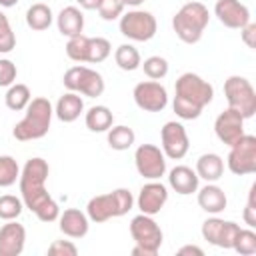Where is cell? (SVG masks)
I'll use <instances>...</instances> for the list:
<instances>
[{"label": "cell", "mask_w": 256, "mask_h": 256, "mask_svg": "<svg viewBox=\"0 0 256 256\" xmlns=\"http://www.w3.org/2000/svg\"><path fill=\"white\" fill-rule=\"evenodd\" d=\"M140 66L144 68V74L150 80H162L168 74V60L162 58V56H150Z\"/></svg>", "instance_id": "35"}, {"label": "cell", "mask_w": 256, "mask_h": 256, "mask_svg": "<svg viewBox=\"0 0 256 256\" xmlns=\"http://www.w3.org/2000/svg\"><path fill=\"white\" fill-rule=\"evenodd\" d=\"M52 114H54V108L48 98H44V96L32 98L26 106L24 118L12 130L14 138L20 142H28V140H38V138L46 136L50 122H52Z\"/></svg>", "instance_id": "2"}, {"label": "cell", "mask_w": 256, "mask_h": 256, "mask_svg": "<svg viewBox=\"0 0 256 256\" xmlns=\"http://www.w3.org/2000/svg\"><path fill=\"white\" fill-rule=\"evenodd\" d=\"M24 202L18 196L4 194L0 196V220H16L22 214Z\"/></svg>", "instance_id": "33"}, {"label": "cell", "mask_w": 256, "mask_h": 256, "mask_svg": "<svg viewBox=\"0 0 256 256\" xmlns=\"http://www.w3.org/2000/svg\"><path fill=\"white\" fill-rule=\"evenodd\" d=\"M48 254H52V256H76L78 248L70 240H54L48 246Z\"/></svg>", "instance_id": "41"}, {"label": "cell", "mask_w": 256, "mask_h": 256, "mask_svg": "<svg viewBox=\"0 0 256 256\" xmlns=\"http://www.w3.org/2000/svg\"><path fill=\"white\" fill-rule=\"evenodd\" d=\"M196 174H198V178H202L206 182H216L224 174V160L214 152L202 154L196 160Z\"/></svg>", "instance_id": "24"}, {"label": "cell", "mask_w": 256, "mask_h": 256, "mask_svg": "<svg viewBox=\"0 0 256 256\" xmlns=\"http://www.w3.org/2000/svg\"><path fill=\"white\" fill-rule=\"evenodd\" d=\"M244 222L248 224V228H256V184H252L248 192V202L244 208Z\"/></svg>", "instance_id": "40"}, {"label": "cell", "mask_w": 256, "mask_h": 256, "mask_svg": "<svg viewBox=\"0 0 256 256\" xmlns=\"http://www.w3.org/2000/svg\"><path fill=\"white\" fill-rule=\"evenodd\" d=\"M84 112V100L80 98L78 92H66L58 98L56 106H54V114L60 122H74L80 118V114Z\"/></svg>", "instance_id": "22"}, {"label": "cell", "mask_w": 256, "mask_h": 256, "mask_svg": "<svg viewBox=\"0 0 256 256\" xmlns=\"http://www.w3.org/2000/svg\"><path fill=\"white\" fill-rule=\"evenodd\" d=\"M30 100H32L30 88H28L26 84H18V82L12 84V86H8V92H6V96H4L6 106H8L10 110H14V112L26 110V106H28Z\"/></svg>", "instance_id": "29"}, {"label": "cell", "mask_w": 256, "mask_h": 256, "mask_svg": "<svg viewBox=\"0 0 256 256\" xmlns=\"http://www.w3.org/2000/svg\"><path fill=\"white\" fill-rule=\"evenodd\" d=\"M198 174L196 170H192L190 166H174L170 172H168V184L170 188L180 194V196H188V194H194L198 190Z\"/></svg>", "instance_id": "20"}, {"label": "cell", "mask_w": 256, "mask_h": 256, "mask_svg": "<svg viewBox=\"0 0 256 256\" xmlns=\"http://www.w3.org/2000/svg\"><path fill=\"white\" fill-rule=\"evenodd\" d=\"M84 122L92 132H108V128L114 124V114L108 106H92L88 108Z\"/></svg>", "instance_id": "25"}, {"label": "cell", "mask_w": 256, "mask_h": 256, "mask_svg": "<svg viewBox=\"0 0 256 256\" xmlns=\"http://www.w3.org/2000/svg\"><path fill=\"white\" fill-rule=\"evenodd\" d=\"M172 108H174L176 116L182 118V120H196V118L202 114V110H204V108H200V106H196V104L186 102V100L180 98V96H174Z\"/></svg>", "instance_id": "37"}, {"label": "cell", "mask_w": 256, "mask_h": 256, "mask_svg": "<svg viewBox=\"0 0 256 256\" xmlns=\"http://www.w3.org/2000/svg\"><path fill=\"white\" fill-rule=\"evenodd\" d=\"M134 164L146 180H160L166 174V156L154 144H140L134 152Z\"/></svg>", "instance_id": "11"}, {"label": "cell", "mask_w": 256, "mask_h": 256, "mask_svg": "<svg viewBox=\"0 0 256 256\" xmlns=\"http://www.w3.org/2000/svg\"><path fill=\"white\" fill-rule=\"evenodd\" d=\"M166 200H168V188L158 180H150L148 184H144L140 188L136 204H138V210L142 214L154 216L164 208Z\"/></svg>", "instance_id": "16"}, {"label": "cell", "mask_w": 256, "mask_h": 256, "mask_svg": "<svg viewBox=\"0 0 256 256\" xmlns=\"http://www.w3.org/2000/svg\"><path fill=\"white\" fill-rule=\"evenodd\" d=\"M240 226L232 220H222L216 214L202 222V238L218 248H232L234 236L238 234Z\"/></svg>", "instance_id": "14"}, {"label": "cell", "mask_w": 256, "mask_h": 256, "mask_svg": "<svg viewBox=\"0 0 256 256\" xmlns=\"http://www.w3.org/2000/svg\"><path fill=\"white\" fill-rule=\"evenodd\" d=\"M232 250H236L242 256H252L256 254V232L252 228H240L238 234L234 236Z\"/></svg>", "instance_id": "30"}, {"label": "cell", "mask_w": 256, "mask_h": 256, "mask_svg": "<svg viewBox=\"0 0 256 256\" xmlns=\"http://www.w3.org/2000/svg\"><path fill=\"white\" fill-rule=\"evenodd\" d=\"M240 36L248 48H256V24L254 22H248L244 28H240Z\"/></svg>", "instance_id": "42"}, {"label": "cell", "mask_w": 256, "mask_h": 256, "mask_svg": "<svg viewBox=\"0 0 256 256\" xmlns=\"http://www.w3.org/2000/svg\"><path fill=\"white\" fill-rule=\"evenodd\" d=\"M124 2L122 0H102L100 6H98V14L102 20L106 22H112L116 18H120L124 14Z\"/></svg>", "instance_id": "38"}, {"label": "cell", "mask_w": 256, "mask_h": 256, "mask_svg": "<svg viewBox=\"0 0 256 256\" xmlns=\"http://www.w3.org/2000/svg\"><path fill=\"white\" fill-rule=\"evenodd\" d=\"M214 14L218 16L220 24L234 30H240L250 22V10L240 0H218L214 6Z\"/></svg>", "instance_id": "17"}, {"label": "cell", "mask_w": 256, "mask_h": 256, "mask_svg": "<svg viewBox=\"0 0 256 256\" xmlns=\"http://www.w3.org/2000/svg\"><path fill=\"white\" fill-rule=\"evenodd\" d=\"M186 254H194V256H204V250L200 246L194 244H186L182 248H178V256H186Z\"/></svg>", "instance_id": "43"}, {"label": "cell", "mask_w": 256, "mask_h": 256, "mask_svg": "<svg viewBox=\"0 0 256 256\" xmlns=\"http://www.w3.org/2000/svg\"><path fill=\"white\" fill-rule=\"evenodd\" d=\"M50 174V166L44 158H30L26 160L18 186H20V198L24 206L36 214L38 220L42 222H54L60 216V206L58 202L48 194L46 190V178Z\"/></svg>", "instance_id": "1"}, {"label": "cell", "mask_w": 256, "mask_h": 256, "mask_svg": "<svg viewBox=\"0 0 256 256\" xmlns=\"http://www.w3.org/2000/svg\"><path fill=\"white\" fill-rule=\"evenodd\" d=\"M134 206V196L128 188H116L108 194H98L88 200L86 204V214L92 222L100 224L110 218L124 216L132 210Z\"/></svg>", "instance_id": "3"}, {"label": "cell", "mask_w": 256, "mask_h": 256, "mask_svg": "<svg viewBox=\"0 0 256 256\" xmlns=\"http://www.w3.org/2000/svg\"><path fill=\"white\" fill-rule=\"evenodd\" d=\"M64 88L70 92L84 94L88 98H98L104 92V78L100 72L88 68V66H72L64 72Z\"/></svg>", "instance_id": "7"}, {"label": "cell", "mask_w": 256, "mask_h": 256, "mask_svg": "<svg viewBox=\"0 0 256 256\" xmlns=\"http://www.w3.org/2000/svg\"><path fill=\"white\" fill-rule=\"evenodd\" d=\"M224 96L228 102V108H234L240 112V116L252 118L256 114V90L244 76H230L224 82Z\"/></svg>", "instance_id": "6"}, {"label": "cell", "mask_w": 256, "mask_h": 256, "mask_svg": "<svg viewBox=\"0 0 256 256\" xmlns=\"http://www.w3.org/2000/svg\"><path fill=\"white\" fill-rule=\"evenodd\" d=\"M196 192H198V206L204 212H208V214H220V212L226 210L228 198H226V192L220 186L208 182L206 186H202Z\"/></svg>", "instance_id": "21"}, {"label": "cell", "mask_w": 256, "mask_h": 256, "mask_svg": "<svg viewBox=\"0 0 256 256\" xmlns=\"http://www.w3.org/2000/svg\"><path fill=\"white\" fill-rule=\"evenodd\" d=\"M174 90H176V96H180V98H184L186 102L196 104V106H200V108L208 106V104L212 102V98H214V88H212V84L206 82L204 78H200V76L194 74V72H184V74H180L178 80H176Z\"/></svg>", "instance_id": "10"}, {"label": "cell", "mask_w": 256, "mask_h": 256, "mask_svg": "<svg viewBox=\"0 0 256 256\" xmlns=\"http://www.w3.org/2000/svg\"><path fill=\"white\" fill-rule=\"evenodd\" d=\"M112 52V46L106 38L102 36H96V38H90V44H88V62L92 64H98V62H104Z\"/></svg>", "instance_id": "34"}, {"label": "cell", "mask_w": 256, "mask_h": 256, "mask_svg": "<svg viewBox=\"0 0 256 256\" xmlns=\"http://www.w3.org/2000/svg\"><path fill=\"white\" fill-rule=\"evenodd\" d=\"M18 4V0H0V6L2 8H12V6H16Z\"/></svg>", "instance_id": "45"}, {"label": "cell", "mask_w": 256, "mask_h": 256, "mask_svg": "<svg viewBox=\"0 0 256 256\" xmlns=\"http://www.w3.org/2000/svg\"><path fill=\"white\" fill-rule=\"evenodd\" d=\"M18 178H20V168H18L16 158L0 156V188H8L16 184Z\"/></svg>", "instance_id": "32"}, {"label": "cell", "mask_w": 256, "mask_h": 256, "mask_svg": "<svg viewBox=\"0 0 256 256\" xmlns=\"http://www.w3.org/2000/svg\"><path fill=\"white\" fill-rule=\"evenodd\" d=\"M130 236L136 242V246L132 248V256H156L164 240V234L156 220L142 212L130 220Z\"/></svg>", "instance_id": "5"}, {"label": "cell", "mask_w": 256, "mask_h": 256, "mask_svg": "<svg viewBox=\"0 0 256 256\" xmlns=\"http://www.w3.org/2000/svg\"><path fill=\"white\" fill-rule=\"evenodd\" d=\"M120 32L122 36L134 40V42H148L156 36L158 30V22L154 18L152 12L146 10H128L126 14L120 16Z\"/></svg>", "instance_id": "8"}, {"label": "cell", "mask_w": 256, "mask_h": 256, "mask_svg": "<svg viewBox=\"0 0 256 256\" xmlns=\"http://www.w3.org/2000/svg\"><path fill=\"white\" fill-rule=\"evenodd\" d=\"M228 170L236 176H246L256 172V136L244 134L238 142L230 146L226 158Z\"/></svg>", "instance_id": "9"}, {"label": "cell", "mask_w": 256, "mask_h": 256, "mask_svg": "<svg viewBox=\"0 0 256 256\" xmlns=\"http://www.w3.org/2000/svg\"><path fill=\"white\" fill-rule=\"evenodd\" d=\"M160 140H162V152H164L166 158L182 160L188 154L190 140H188L186 128L180 122H176V120L166 122L160 130Z\"/></svg>", "instance_id": "13"}, {"label": "cell", "mask_w": 256, "mask_h": 256, "mask_svg": "<svg viewBox=\"0 0 256 256\" xmlns=\"http://www.w3.org/2000/svg\"><path fill=\"white\" fill-rule=\"evenodd\" d=\"M114 60L118 64L120 70L124 72H134L136 68H140L142 64V58H140V52L132 46V44H120L114 52Z\"/></svg>", "instance_id": "27"}, {"label": "cell", "mask_w": 256, "mask_h": 256, "mask_svg": "<svg viewBox=\"0 0 256 256\" xmlns=\"http://www.w3.org/2000/svg\"><path fill=\"white\" fill-rule=\"evenodd\" d=\"M56 26H58V32L62 36H68V38L78 36L84 30V14L76 6H66L58 12Z\"/></svg>", "instance_id": "23"}, {"label": "cell", "mask_w": 256, "mask_h": 256, "mask_svg": "<svg viewBox=\"0 0 256 256\" xmlns=\"http://www.w3.org/2000/svg\"><path fill=\"white\" fill-rule=\"evenodd\" d=\"M88 44H90V38L84 36V34L68 38V42H66L68 58L74 60V62H88Z\"/></svg>", "instance_id": "31"}, {"label": "cell", "mask_w": 256, "mask_h": 256, "mask_svg": "<svg viewBox=\"0 0 256 256\" xmlns=\"http://www.w3.org/2000/svg\"><path fill=\"white\" fill-rule=\"evenodd\" d=\"M134 102L144 112H162L168 106V92L158 80H144L134 86Z\"/></svg>", "instance_id": "12"}, {"label": "cell", "mask_w": 256, "mask_h": 256, "mask_svg": "<svg viewBox=\"0 0 256 256\" xmlns=\"http://www.w3.org/2000/svg\"><path fill=\"white\" fill-rule=\"evenodd\" d=\"M108 144H110V148L112 150H118V152H122V150H128L132 144H134V140H136V134H134V130L132 128H128V126H124V124H120V126H110L108 128Z\"/></svg>", "instance_id": "28"}, {"label": "cell", "mask_w": 256, "mask_h": 256, "mask_svg": "<svg viewBox=\"0 0 256 256\" xmlns=\"http://www.w3.org/2000/svg\"><path fill=\"white\" fill-rule=\"evenodd\" d=\"M210 22V12L202 2H186L172 18L176 36L186 44H196Z\"/></svg>", "instance_id": "4"}, {"label": "cell", "mask_w": 256, "mask_h": 256, "mask_svg": "<svg viewBox=\"0 0 256 256\" xmlns=\"http://www.w3.org/2000/svg\"><path fill=\"white\" fill-rule=\"evenodd\" d=\"M84 10H98V6H100V2L102 0H76Z\"/></svg>", "instance_id": "44"}, {"label": "cell", "mask_w": 256, "mask_h": 256, "mask_svg": "<svg viewBox=\"0 0 256 256\" xmlns=\"http://www.w3.org/2000/svg\"><path fill=\"white\" fill-rule=\"evenodd\" d=\"M60 232L68 238H84L90 228V218L78 208H68L58 216Z\"/></svg>", "instance_id": "19"}, {"label": "cell", "mask_w": 256, "mask_h": 256, "mask_svg": "<svg viewBox=\"0 0 256 256\" xmlns=\"http://www.w3.org/2000/svg\"><path fill=\"white\" fill-rule=\"evenodd\" d=\"M52 20H54V14H52V10H50L48 4L36 2V4H32L26 10V24L32 30H38V32L40 30H46V28H50Z\"/></svg>", "instance_id": "26"}, {"label": "cell", "mask_w": 256, "mask_h": 256, "mask_svg": "<svg viewBox=\"0 0 256 256\" xmlns=\"http://www.w3.org/2000/svg\"><path fill=\"white\" fill-rule=\"evenodd\" d=\"M16 64L8 58H2L0 60V86H12L14 80H16Z\"/></svg>", "instance_id": "39"}, {"label": "cell", "mask_w": 256, "mask_h": 256, "mask_svg": "<svg viewBox=\"0 0 256 256\" xmlns=\"http://www.w3.org/2000/svg\"><path fill=\"white\" fill-rule=\"evenodd\" d=\"M124 2V6H132V8H136V6H140L144 0H122Z\"/></svg>", "instance_id": "46"}, {"label": "cell", "mask_w": 256, "mask_h": 256, "mask_svg": "<svg viewBox=\"0 0 256 256\" xmlns=\"http://www.w3.org/2000/svg\"><path fill=\"white\" fill-rule=\"evenodd\" d=\"M214 132L222 144L232 146L244 136V118L234 108H226L214 120Z\"/></svg>", "instance_id": "15"}, {"label": "cell", "mask_w": 256, "mask_h": 256, "mask_svg": "<svg viewBox=\"0 0 256 256\" xmlns=\"http://www.w3.org/2000/svg\"><path fill=\"white\" fill-rule=\"evenodd\" d=\"M16 46V36H14V30L6 18L4 12H0V54H8L12 52Z\"/></svg>", "instance_id": "36"}, {"label": "cell", "mask_w": 256, "mask_h": 256, "mask_svg": "<svg viewBox=\"0 0 256 256\" xmlns=\"http://www.w3.org/2000/svg\"><path fill=\"white\" fill-rule=\"evenodd\" d=\"M26 244V228L16 220H6L0 228V256H20Z\"/></svg>", "instance_id": "18"}]
</instances>
